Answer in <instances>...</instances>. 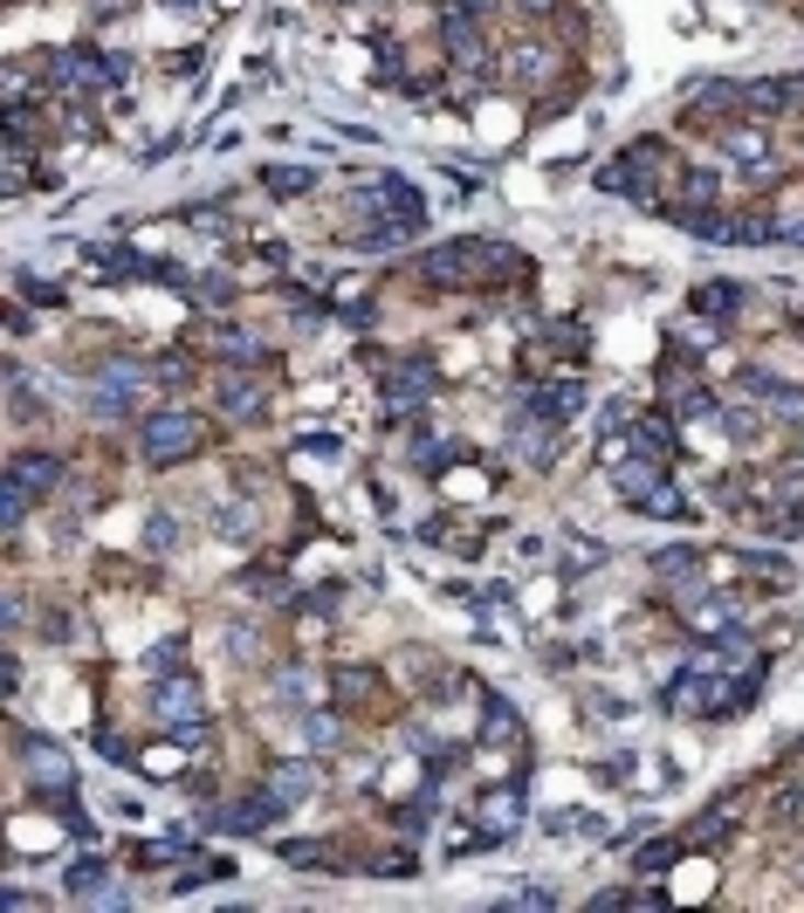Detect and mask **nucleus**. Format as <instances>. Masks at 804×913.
Here are the masks:
<instances>
[{"instance_id":"30","label":"nucleus","mask_w":804,"mask_h":913,"mask_svg":"<svg viewBox=\"0 0 804 913\" xmlns=\"http://www.w3.org/2000/svg\"><path fill=\"white\" fill-rule=\"evenodd\" d=\"M673 858H681V845H646V852H639V866H646V872H660V866H673Z\"/></svg>"},{"instance_id":"11","label":"nucleus","mask_w":804,"mask_h":913,"mask_svg":"<svg viewBox=\"0 0 804 913\" xmlns=\"http://www.w3.org/2000/svg\"><path fill=\"white\" fill-rule=\"evenodd\" d=\"M694 309H702L709 323H722V317H736V309H743V289H736V282H709V289H694Z\"/></svg>"},{"instance_id":"24","label":"nucleus","mask_w":804,"mask_h":913,"mask_svg":"<svg viewBox=\"0 0 804 913\" xmlns=\"http://www.w3.org/2000/svg\"><path fill=\"white\" fill-rule=\"evenodd\" d=\"M681 186H688V199H709V206H715V193H722V179H715L709 166H694V172L681 179Z\"/></svg>"},{"instance_id":"10","label":"nucleus","mask_w":804,"mask_h":913,"mask_svg":"<svg viewBox=\"0 0 804 913\" xmlns=\"http://www.w3.org/2000/svg\"><path fill=\"white\" fill-rule=\"evenodd\" d=\"M220 412H235V420H254V412H262V385L254 378H220Z\"/></svg>"},{"instance_id":"16","label":"nucleus","mask_w":804,"mask_h":913,"mask_svg":"<svg viewBox=\"0 0 804 913\" xmlns=\"http://www.w3.org/2000/svg\"><path fill=\"white\" fill-rule=\"evenodd\" d=\"M262 179H269V193H282V199H296V193L317 186V172H303V166H275V172H262Z\"/></svg>"},{"instance_id":"19","label":"nucleus","mask_w":804,"mask_h":913,"mask_svg":"<svg viewBox=\"0 0 804 913\" xmlns=\"http://www.w3.org/2000/svg\"><path fill=\"white\" fill-rule=\"evenodd\" d=\"M516 447H523V460H530V467H543V460H551V426L536 433V426L523 420V426H516Z\"/></svg>"},{"instance_id":"29","label":"nucleus","mask_w":804,"mask_h":913,"mask_svg":"<svg viewBox=\"0 0 804 913\" xmlns=\"http://www.w3.org/2000/svg\"><path fill=\"white\" fill-rule=\"evenodd\" d=\"M502 906H557V893H551V886H523V893H509Z\"/></svg>"},{"instance_id":"7","label":"nucleus","mask_w":804,"mask_h":913,"mask_svg":"<svg viewBox=\"0 0 804 913\" xmlns=\"http://www.w3.org/2000/svg\"><path fill=\"white\" fill-rule=\"evenodd\" d=\"M317 783H324L317 763H282V769L269 776V790H275L282 803H303V797H317Z\"/></svg>"},{"instance_id":"12","label":"nucleus","mask_w":804,"mask_h":913,"mask_svg":"<svg viewBox=\"0 0 804 913\" xmlns=\"http://www.w3.org/2000/svg\"><path fill=\"white\" fill-rule=\"evenodd\" d=\"M736 103H749L736 83H702V90L688 96V124H702V111H736Z\"/></svg>"},{"instance_id":"14","label":"nucleus","mask_w":804,"mask_h":913,"mask_svg":"<svg viewBox=\"0 0 804 913\" xmlns=\"http://www.w3.org/2000/svg\"><path fill=\"white\" fill-rule=\"evenodd\" d=\"M578 406H585V391H578V385H551V391H536V399H530L536 420H543V412H551V420H570Z\"/></svg>"},{"instance_id":"32","label":"nucleus","mask_w":804,"mask_h":913,"mask_svg":"<svg viewBox=\"0 0 804 913\" xmlns=\"http://www.w3.org/2000/svg\"><path fill=\"white\" fill-rule=\"evenodd\" d=\"M496 0H454V14H488Z\"/></svg>"},{"instance_id":"2","label":"nucleus","mask_w":804,"mask_h":913,"mask_svg":"<svg viewBox=\"0 0 804 913\" xmlns=\"http://www.w3.org/2000/svg\"><path fill=\"white\" fill-rule=\"evenodd\" d=\"M488 241H440L420 254V282H433V289H475V275L488 269Z\"/></svg>"},{"instance_id":"3","label":"nucleus","mask_w":804,"mask_h":913,"mask_svg":"<svg viewBox=\"0 0 804 913\" xmlns=\"http://www.w3.org/2000/svg\"><path fill=\"white\" fill-rule=\"evenodd\" d=\"M21 755H29V783H35L42 797H69V790H76V769H69V755H63L56 742L29 735V742H21Z\"/></svg>"},{"instance_id":"25","label":"nucleus","mask_w":804,"mask_h":913,"mask_svg":"<svg viewBox=\"0 0 804 913\" xmlns=\"http://www.w3.org/2000/svg\"><path fill=\"white\" fill-rule=\"evenodd\" d=\"M536 76H551V56H536V48H516V83H536Z\"/></svg>"},{"instance_id":"5","label":"nucleus","mask_w":804,"mask_h":913,"mask_svg":"<svg viewBox=\"0 0 804 913\" xmlns=\"http://www.w3.org/2000/svg\"><path fill=\"white\" fill-rule=\"evenodd\" d=\"M8 481L29 488L35 502H48V494H56V481H63V460H56V454H14V460H8Z\"/></svg>"},{"instance_id":"17","label":"nucleus","mask_w":804,"mask_h":913,"mask_svg":"<svg viewBox=\"0 0 804 913\" xmlns=\"http://www.w3.org/2000/svg\"><path fill=\"white\" fill-rule=\"evenodd\" d=\"M749 111H784V103H797V83H749Z\"/></svg>"},{"instance_id":"27","label":"nucleus","mask_w":804,"mask_h":913,"mask_svg":"<svg viewBox=\"0 0 804 913\" xmlns=\"http://www.w3.org/2000/svg\"><path fill=\"white\" fill-rule=\"evenodd\" d=\"M145 543H151V550H172V543H179V522L172 515H151L145 522Z\"/></svg>"},{"instance_id":"13","label":"nucleus","mask_w":804,"mask_h":913,"mask_svg":"<svg viewBox=\"0 0 804 913\" xmlns=\"http://www.w3.org/2000/svg\"><path fill=\"white\" fill-rule=\"evenodd\" d=\"M482 742H496V749L516 742V708H509L502 694H488V700H482Z\"/></svg>"},{"instance_id":"31","label":"nucleus","mask_w":804,"mask_h":913,"mask_svg":"<svg viewBox=\"0 0 804 913\" xmlns=\"http://www.w3.org/2000/svg\"><path fill=\"white\" fill-rule=\"evenodd\" d=\"M303 694H309L303 673H282V681H275V700H303Z\"/></svg>"},{"instance_id":"28","label":"nucleus","mask_w":804,"mask_h":913,"mask_svg":"<svg viewBox=\"0 0 804 913\" xmlns=\"http://www.w3.org/2000/svg\"><path fill=\"white\" fill-rule=\"evenodd\" d=\"M729 151H736V159H749V166H763V138H757V130H736Z\"/></svg>"},{"instance_id":"21","label":"nucleus","mask_w":804,"mask_h":913,"mask_svg":"<svg viewBox=\"0 0 804 913\" xmlns=\"http://www.w3.org/2000/svg\"><path fill=\"white\" fill-rule=\"evenodd\" d=\"M179 652H186V646H179V639H166V646H151V652H145V673H151V681H166V673H179Z\"/></svg>"},{"instance_id":"9","label":"nucleus","mask_w":804,"mask_h":913,"mask_svg":"<svg viewBox=\"0 0 804 913\" xmlns=\"http://www.w3.org/2000/svg\"><path fill=\"white\" fill-rule=\"evenodd\" d=\"M378 199L393 206V220H399L406 233H412V227H427V206H420V193H412L406 179H378Z\"/></svg>"},{"instance_id":"15","label":"nucleus","mask_w":804,"mask_h":913,"mask_svg":"<svg viewBox=\"0 0 804 913\" xmlns=\"http://www.w3.org/2000/svg\"><path fill=\"white\" fill-rule=\"evenodd\" d=\"M427 391H433V372H427V364H393V399H399V406L427 399Z\"/></svg>"},{"instance_id":"26","label":"nucleus","mask_w":804,"mask_h":913,"mask_svg":"<svg viewBox=\"0 0 804 913\" xmlns=\"http://www.w3.org/2000/svg\"><path fill=\"white\" fill-rule=\"evenodd\" d=\"M193 296H200V303H235V282H227V275H200Z\"/></svg>"},{"instance_id":"18","label":"nucleus","mask_w":804,"mask_h":913,"mask_svg":"<svg viewBox=\"0 0 804 913\" xmlns=\"http://www.w3.org/2000/svg\"><path fill=\"white\" fill-rule=\"evenodd\" d=\"M633 447H639V454H673V426H667V420H639Z\"/></svg>"},{"instance_id":"4","label":"nucleus","mask_w":804,"mask_h":913,"mask_svg":"<svg viewBox=\"0 0 804 913\" xmlns=\"http://www.w3.org/2000/svg\"><path fill=\"white\" fill-rule=\"evenodd\" d=\"M151 708H159L166 728H186V721H200V687L186 673H166V681H151Z\"/></svg>"},{"instance_id":"20","label":"nucleus","mask_w":804,"mask_h":913,"mask_svg":"<svg viewBox=\"0 0 804 913\" xmlns=\"http://www.w3.org/2000/svg\"><path fill=\"white\" fill-rule=\"evenodd\" d=\"M654 570H660L667 584H688V578H694V570H702V563H694V550H660V563H654Z\"/></svg>"},{"instance_id":"22","label":"nucleus","mask_w":804,"mask_h":913,"mask_svg":"<svg viewBox=\"0 0 804 913\" xmlns=\"http://www.w3.org/2000/svg\"><path fill=\"white\" fill-rule=\"evenodd\" d=\"M303 742H309V749H337V742H344V728H337V715H309Z\"/></svg>"},{"instance_id":"1","label":"nucleus","mask_w":804,"mask_h":913,"mask_svg":"<svg viewBox=\"0 0 804 913\" xmlns=\"http://www.w3.org/2000/svg\"><path fill=\"white\" fill-rule=\"evenodd\" d=\"M138 447L151 467H179V460H193L206 447V420L186 406H166V412H151V420L138 426Z\"/></svg>"},{"instance_id":"23","label":"nucleus","mask_w":804,"mask_h":913,"mask_svg":"<svg viewBox=\"0 0 804 913\" xmlns=\"http://www.w3.org/2000/svg\"><path fill=\"white\" fill-rule=\"evenodd\" d=\"M639 509H646V515H681L688 502H681V488H673V481H660V488H654V494H646V502H639Z\"/></svg>"},{"instance_id":"6","label":"nucleus","mask_w":804,"mask_h":913,"mask_svg":"<svg viewBox=\"0 0 804 913\" xmlns=\"http://www.w3.org/2000/svg\"><path fill=\"white\" fill-rule=\"evenodd\" d=\"M482 824H488V838H509V831L523 824V783H502V790H488V797H482Z\"/></svg>"},{"instance_id":"8","label":"nucleus","mask_w":804,"mask_h":913,"mask_svg":"<svg viewBox=\"0 0 804 913\" xmlns=\"http://www.w3.org/2000/svg\"><path fill=\"white\" fill-rule=\"evenodd\" d=\"M372 694H378L372 666H337L330 673V700H337V708H358V700H372Z\"/></svg>"}]
</instances>
